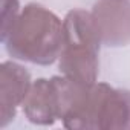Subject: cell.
Returning a JSON list of instances; mask_svg holds the SVG:
<instances>
[{
	"label": "cell",
	"instance_id": "1",
	"mask_svg": "<svg viewBox=\"0 0 130 130\" xmlns=\"http://www.w3.org/2000/svg\"><path fill=\"white\" fill-rule=\"evenodd\" d=\"M64 25L40 5H28L19 14L9 32L2 38L9 55L19 60L51 64L60 58Z\"/></svg>",
	"mask_w": 130,
	"mask_h": 130
},
{
	"label": "cell",
	"instance_id": "2",
	"mask_svg": "<svg viewBox=\"0 0 130 130\" xmlns=\"http://www.w3.org/2000/svg\"><path fill=\"white\" fill-rule=\"evenodd\" d=\"M64 40L60 54V69L64 75L83 84H95L101 38L92 14L71 11L64 19Z\"/></svg>",
	"mask_w": 130,
	"mask_h": 130
},
{
	"label": "cell",
	"instance_id": "3",
	"mask_svg": "<svg viewBox=\"0 0 130 130\" xmlns=\"http://www.w3.org/2000/svg\"><path fill=\"white\" fill-rule=\"evenodd\" d=\"M92 17L101 43L124 46L130 41V3L127 0H100Z\"/></svg>",
	"mask_w": 130,
	"mask_h": 130
},
{
	"label": "cell",
	"instance_id": "4",
	"mask_svg": "<svg viewBox=\"0 0 130 130\" xmlns=\"http://www.w3.org/2000/svg\"><path fill=\"white\" fill-rule=\"evenodd\" d=\"M2 74V125H6L9 119H14L15 107L23 104L29 89V72L12 61H3L0 66Z\"/></svg>",
	"mask_w": 130,
	"mask_h": 130
},
{
	"label": "cell",
	"instance_id": "5",
	"mask_svg": "<svg viewBox=\"0 0 130 130\" xmlns=\"http://www.w3.org/2000/svg\"><path fill=\"white\" fill-rule=\"evenodd\" d=\"M23 110L29 121L38 124H52L58 118V103L52 80L40 78L31 86L23 101Z\"/></svg>",
	"mask_w": 130,
	"mask_h": 130
},
{
	"label": "cell",
	"instance_id": "6",
	"mask_svg": "<svg viewBox=\"0 0 130 130\" xmlns=\"http://www.w3.org/2000/svg\"><path fill=\"white\" fill-rule=\"evenodd\" d=\"M19 14V0H2V38L9 32Z\"/></svg>",
	"mask_w": 130,
	"mask_h": 130
}]
</instances>
